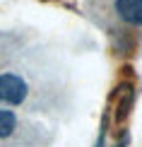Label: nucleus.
Here are the masks:
<instances>
[{
	"label": "nucleus",
	"mask_w": 142,
	"mask_h": 147,
	"mask_svg": "<svg viewBox=\"0 0 142 147\" xmlns=\"http://www.w3.org/2000/svg\"><path fill=\"white\" fill-rule=\"evenodd\" d=\"M116 12L125 24L142 27V0H116Z\"/></svg>",
	"instance_id": "7ed1b4c3"
},
{
	"label": "nucleus",
	"mask_w": 142,
	"mask_h": 147,
	"mask_svg": "<svg viewBox=\"0 0 142 147\" xmlns=\"http://www.w3.org/2000/svg\"><path fill=\"white\" fill-rule=\"evenodd\" d=\"M27 82L20 75H12V72H3L0 75V104H10V106H17L27 99Z\"/></svg>",
	"instance_id": "f03ea898"
},
{
	"label": "nucleus",
	"mask_w": 142,
	"mask_h": 147,
	"mask_svg": "<svg viewBox=\"0 0 142 147\" xmlns=\"http://www.w3.org/2000/svg\"><path fill=\"white\" fill-rule=\"evenodd\" d=\"M113 109H111V113H113V125L123 130L128 123V118H130L133 113V106H135V84L133 82H120L118 87H116V94H113Z\"/></svg>",
	"instance_id": "f257e3e1"
},
{
	"label": "nucleus",
	"mask_w": 142,
	"mask_h": 147,
	"mask_svg": "<svg viewBox=\"0 0 142 147\" xmlns=\"http://www.w3.org/2000/svg\"><path fill=\"white\" fill-rule=\"evenodd\" d=\"M17 128V118L15 113L7 109H0V138H10Z\"/></svg>",
	"instance_id": "20e7f679"
}]
</instances>
